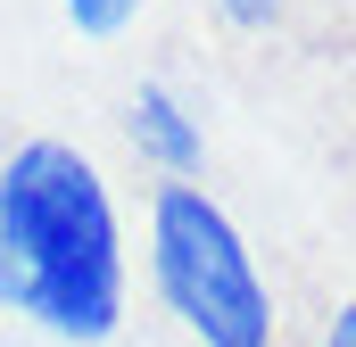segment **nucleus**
<instances>
[{
	"instance_id": "f257e3e1",
	"label": "nucleus",
	"mask_w": 356,
	"mask_h": 347,
	"mask_svg": "<svg viewBox=\"0 0 356 347\" xmlns=\"http://www.w3.org/2000/svg\"><path fill=\"white\" fill-rule=\"evenodd\" d=\"M0 306L67 347L124 323V223L75 141H25L0 166Z\"/></svg>"
},
{
	"instance_id": "423d86ee",
	"label": "nucleus",
	"mask_w": 356,
	"mask_h": 347,
	"mask_svg": "<svg viewBox=\"0 0 356 347\" xmlns=\"http://www.w3.org/2000/svg\"><path fill=\"white\" fill-rule=\"evenodd\" d=\"M323 347H356V306H340V323H332V339Z\"/></svg>"
},
{
	"instance_id": "20e7f679",
	"label": "nucleus",
	"mask_w": 356,
	"mask_h": 347,
	"mask_svg": "<svg viewBox=\"0 0 356 347\" xmlns=\"http://www.w3.org/2000/svg\"><path fill=\"white\" fill-rule=\"evenodd\" d=\"M58 8H67V25L91 33V42H108V33H124L141 17V0H58Z\"/></svg>"
},
{
	"instance_id": "f03ea898",
	"label": "nucleus",
	"mask_w": 356,
	"mask_h": 347,
	"mask_svg": "<svg viewBox=\"0 0 356 347\" xmlns=\"http://www.w3.org/2000/svg\"><path fill=\"white\" fill-rule=\"evenodd\" d=\"M149 281L199 347H273V289L199 182H158L149 198Z\"/></svg>"
},
{
	"instance_id": "39448f33",
	"label": "nucleus",
	"mask_w": 356,
	"mask_h": 347,
	"mask_svg": "<svg viewBox=\"0 0 356 347\" xmlns=\"http://www.w3.org/2000/svg\"><path fill=\"white\" fill-rule=\"evenodd\" d=\"M216 8H224L232 25H273V17H282V0H216Z\"/></svg>"
},
{
	"instance_id": "7ed1b4c3",
	"label": "nucleus",
	"mask_w": 356,
	"mask_h": 347,
	"mask_svg": "<svg viewBox=\"0 0 356 347\" xmlns=\"http://www.w3.org/2000/svg\"><path fill=\"white\" fill-rule=\"evenodd\" d=\"M133 149L166 174V182H191L199 158H207V133L191 124V108L166 83H141V99H133Z\"/></svg>"
}]
</instances>
